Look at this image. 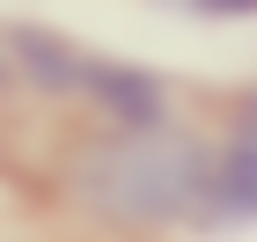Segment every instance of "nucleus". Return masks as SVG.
<instances>
[{
  "label": "nucleus",
  "instance_id": "1",
  "mask_svg": "<svg viewBox=\"0 0 257 242\" xmlns=\"http://www.w3.org/2000/svg\"><path fill=\"white\" fill-rule=\"evenodd\" d=\"M66 198L103 227H177L213 213V154L184 125H103L66 161Z\"/></svg>",
  "mask_w": 257,
  "mask_h": 242
},
{
  "label": "nucleus",
  "instance_id": "2",
  "mask_svg": "<svg viewBox=\"0 0 257 242\" xmlns=\"http://www.w3.org/2000/svg\"><path fill=\"white\" fill-rule=\"evenodd\" d=\"M8 74H22L37 96H59V103H88L103 110V125H162L169 118V96L162 81L133 59H96L81 44L52 37V30H8Z\"/></svg>",
  "mask_w": 257,
  "mask_h": 242
},
{
  "label": "nucleus",
  "instance_id": "3",
  "mask_svg": "<svg viewBox=\"0 0 257 242\" xmlns=\"http://www.w3.org/2000/svg\"><path fill=\"white\" fill-rule=\"evenodd\" d=\"M213 220H257V88L228 125V147L213 154Z\"/></svg>",
  "mask_w": 257,
  "mask_h": 242
},
{
  "label": "nucleus",
  "instance_id": "4",
  "mask_svg": "<svg viewBox=\"0 0 257 242\" xmlns=\"http://www.w3.org/2000/svg\"><path fill=\"white\" fill-rule=\"evenodd\" d=\"M191 15H213V22H228V15H257V0H184Z\"/></svg>",
  "mask_w": 257,
  "mask_h": 242
}]
</instances>
